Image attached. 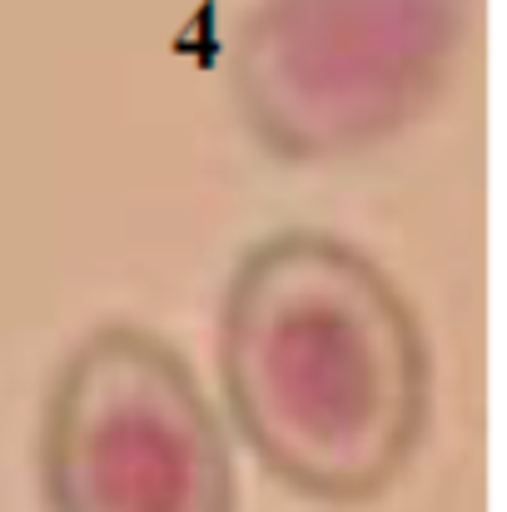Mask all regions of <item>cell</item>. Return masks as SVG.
<instances>
[{"mask_svg":"<svg viewBox=\"0 0 507 512\" xmlns=\"http://www.w3.org/2000/svg\"><path fill=\"white\" fill-rule=\"evenodd\" d=\"M468 10L473 0H259L229 55L244 130L284 165L388 145L453 80Z\"/></svg>","mask_w":507,"mask_h":512,"instance_id":"obj_2","label":"cell"},{"mask_svg":"<svg viewBox=\"0 0 507 512\" xmlns=\"http://www.w3.org/2000/svg\"><path fill=\"white\" fill-rule=\"evenodd\" d=\"M214 348L234 433L299 498L373 503L423 448L428 334L388 269L329 229H279L234 264Z\"/></svg>","mask_w":507,"mask_h":512,"instance_id":"obj_1","label":"cell"},{"mask_svg":"<svg viewBox=\"0 0 507 512\" xmlns=\"http://www.w3.org/2000/svg\"><path fill=\"white\" fill-rule=\"evenodd\" d=\"M45 512H239L224 423L184 353L105 324L75 343L40 413Z\"/></svg>","mask_w":507,"mask_h":512,"instance_id":"obj_3","label":"cell"}]
</instances>
